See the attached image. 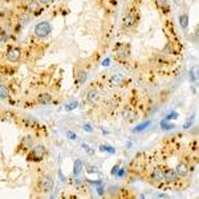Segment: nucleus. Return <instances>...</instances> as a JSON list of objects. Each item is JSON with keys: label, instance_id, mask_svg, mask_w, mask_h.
Listing matches in <instances>:
<instances>
[{"label": "nucleus", "instance_id": "25", "mask_svg": "<svg viewBox=\"0 0 199 199\" xmlns=\"http://www.w3.org/2000/svg\"><path fill=\"white\" fill-rule=\"evenodd\" d=\"M77 105H78V102L77 101H74V102H71L69 105H66V108H65V110H73V109H76L77 108Z\"/></svg>", "mask_w": 199, "mask_h": 199}, {"label": "nucleus", "instance_id": "35", "mask_svg": "<svg viewBox=\"0 0 199 199\" xmlns=\"http://www.w3.org/2000/svg\"><path fill=\"white\" fill-rule=\"evenodd\" d=\"M102 65H109V58H106V60H104V62H102Z\"/></svg>", "mask_w": 199, "mask_h": 199}, {"label": "nucleus", "instance_id": "6", "mask_svg": "<svg viewBox=\"0 0 199 199\" xmlns=\"http://www.w3.org/2000/svg\"><path fill=\"white\" fill-rule=\"evenodd\" d=\"M5 57L9 62H17L20 57H21V51L19 48H11V49H8Z\"/></svg>", "mask_w": 199, "mask_h": 199}, {"label": "nucleus", "instance_id": "27", "mask_svg": "<svg viewBox=\"0 0 199 199\" xmlns=\"http://www.w3.org/2000/svg\"><path fill=\"white\" fill-rule=\"evenodd\" d=\"M66 135H68L69 139H76V138H77V135H76L73 131H68V133H66Z\"/></svg>", "mask_w": 199, "mask_h": 199}, {"label": "nucleus", "instance_id": "20", "mask_svg": "<svg viewBox=\"0 0 199 199\" xmlns=\"http://www.w3.org/2000/svg\"><path fill=\"white\" fill-rule=\"evenodd\" d=\"M150 124L151 122L150 121H145L144 124H141V125H138L137 128L134 129V133H137V131H142V130H145L146 128H147V126H150Z\"/></svg>", "mask_w": 199, "mask_h": 199}, {"label": "nucleus", "instance_id": "34", "mask_svg": "<svg viewBox=\"0 0 199 199\" xmlns=\"http://www.w3.org/2000/svg\"><path fill=\"white\" fill-rule=\"evenodd\" d=\"M97 192H98L100 195H104V188H102V187H98V188H97Z\"/></svg>", "mask_w": 199, "mask_h": 199}, {"label": "nucleus", "instance_id": "26", "mask_svg": "<svg viewBox=\"0 0 199 199\" xmlns=\"http://www.w3.org/2000/svg\"><path fill=\"white\" fill-rule=\"evenodd\" d=\"M82 147H84L85 150L89 153V154H94V150H92V147H90V146H88L86 144H82Z\"/></svg>", "mask_w": 199, "mask_h": 199}, {"label": "nucleus", "instance_id": "16", "mask_svg": "<svg viewBox=\"0 0 199 199\" xmlns=\"http://www.w3.org/2000/svg\"><path fill=\"white\" fill-rule=\"evenodd\" d=\"M179 24H181L182 29H187V27H188V15L187 13H182V15L179 16Z\"/></svg>", "mask_w": 199, "mask_h": 199}, {"label": "nucleus", "instance_id": "2", "mask_svg": "<svg viewBox=\"0 0 199 199\" xmlns=\"http://www.w3.org/2000/svg\"><path fill=\"white\" fill-rule=\"evenodd\" d=\"M45 151H46L45 146L36 145L35 147L31 149V153H29V155H28V159L29 161H35V162L41 161V159L44 158V155H45Z\"/></svg>", "mask_w": 199, "mask_h": 199}, {"label": "nucleus", "instance_id": "21", "mask_svg": "<svg viewBox=\"0 0 199 199\" xmlns=\"http://www.w3.org/2000/svg\"><path fill=\"white\" fill-rule=\"evenodd\" d=\"M163 53L165 55H172L174 53V49H172V44L171 43H167L163 48Z\"/></svg>", "mask_w": 199, "mask_h": 199}, {"label": "nucleus", "instance_id": "32", "mask_svg": "<svg viewBox=\"0 0 199 199\" xmlns=\"http://www.w3.org/2000/svg\"><path fill=\"white\" fill-rule=\"evenodd\" d=\"M118 169H119V166H118V165H115L114 167H113V170H112V174H115V172L118 171Z\"/></svg>", "mask_w": 199, "mask_h": 199}, {"label": "nucleus", "instance_id": "17", "mask_svg": "<svg viewBox=\"0 0 199 199\" xmlns=\"http://www.w3.org/2000/svg\"><path fill=\"white\" fill-rule=\"evenodd\" d=\"M82 170V162L80 159H76L74 161V166H73V174L74 175H78Z\"/></svg>", "mask_w": 199, "mask_h": 199}, {"label": "nucleus", "instance_id": "37", "mask_svg": "<svg viewBox=\"0 0 199 199\" xmlns=\"http://www.w3.org/2000/svg\"><path fill=\"white\" fill-rule=\"evenodd\" d=\"M175 2H182V0H175Z\"/></svg>", "mask_w": 199, "mask_h": 199}, {"label": "nucleus", "instance_id": "33", "mask_svg": "<svg viewBox=\"0 0 199 199\" xmlns=\"http://www.w3.org/2000/svg\"><path fill=\"white\" fill-rule=\"evenodd\" d=\"M191 122H192V118H190V119H188V121H187V122H186V125H185V128H186V129H188V126H190V125H191Z\"/></svg>", "mask_w": 199, "mask_h": 199}, {"label": "nucleus", "instance_id": "10", "mask_svg": "<svg viewBox=\"0 0 199 199\" xmlns=\"http://www.w3.org/2000/svg\"><path fill=\"white\" fill-rule=\"evenodd\" d=\"M100 100V93L97 90H94V89H92V90L88 92V94H86V101L89 102V104L92 105H96L98 102Z\"/></svg>", "mask_w": 199, "mask_h": 199}, {"label": "nucleus", "instance_id": "18", "mask_svg": "<svg viewBox=\"0 0 199 199\" xmlns=\"http://www.w3.org/2000/svg\"><path fill=\"white\" fill-rule=\"evenodd\" d=\"M23 124H24L27 128H35V126H37V121H36V119H32V118H24L23 119Z\"/></svg>", "mask_w": 199, "mask_h": 199}, {"label": "nucleus", "instance_id": "22", "mask_svg": "<svg viewBox=\"0 0 199 199\" xmlns=\"http://www.w3.org/2000/svg\"><path fill=\"white\" fill-rule=\"evenodd\" d=\"M100 150H102V151H109V153H110V154H114V149H113L112 146L101 145V146H100Z\"/></svg>", "mask_w": 199, "mask_h": 199}, {"label": "nucleus", "instance_id": "9", "mask_svg": "<svg viewBox=\"0 0 199 199\" xmlns=\"http://www.w3.org/2000/svg\"><path fill=\"white\" fill-rule=\"evenodd\" d=\"M188 166L185 163V162H179V163L177 165V167H175V172H177V175L178 177H186V175L188 174Z\"/></svg>", "mask_w": 199, "mask_h": 199}, {"label": "nucleus", "instance_id": "36", "mask_svg": "<svg viewBox=\"0 0 199 199\" xmlns=\"http://www.w3.org/2000/svg\"><path fill=\"white\" fill-rule=\"evenodd\" d=\"M157 197H158V198H167V195H165V194H158Z\"/></svg>", "mask_w": 199, "mask_h": 199}, {"label": "nucleus", "instance_id": "11", "mask_svg": "<svg viewBox=\"0 0 199 199\" xmlns=\"http://www.w3.org/2000/svg\"><path fill=\"white\" fill-rule=\"evenodd\" d=\"M37 100H39L40 104L48 105V104H51V102H52L53 97H52V94H49V93H41V94L37 96Z\"/></svg>", "mask_w": 199, "mask_h": 199}, {"label": "nucleus", "instance_id": "1", "mask_svg": "<svg viewBox=\"0 0 199 199\" xmlns=\"http://www.w3.org/2000/svg\"><path fill=\"white\" fill-rule=\"evenodd\" d=\"M51 32H52V27L48 21H41L35 27V35L39 39H45L46 36H49Z\"/></svg>", "mask_w": 199, "mask_h": 199}, {"label": "nucleus", "instance_id": "8", "mask_svg": "<svg viewBox=\"0 0 199 199\" xmlns=\"http://www.w3.org/2000/svg\"><path fill=\"white\" fill-rule=\"evenodd\" d=\"M138 21V16L135 12H129L124 19V25L126 28H131L133 25H135V23Z\"/></svg>", "mask_w": 199, "mask_h": 199}, {"label": "nucleus", "instance_id": "29", "mask_svg": "<svg viewBox=\"0 0 199 199\" xmlns=\"http://www.w3.org/2000/svg\"><path fill=\"white\" fill-rule=\"evenodd\" d=\"M115 174H117V177H118V178L124 177V174H125V169H118V171L115 172Z\"/></svg>", "mask_w": 199, "mask_h": 199}, {"label": "nucleus", "instance_id": "15", "mask_svg": "<svg viewBox=\"0 0 199 199\" xmlns=\"http://www.w3.org/2000/svg\"><path fill=\"white\" fill-rule=\"evenodd\" d=\"M85 81H86V72L85 71L76 72V82H77V84H84Z\"/></svg>", "mask_w": 199, "mask_h": 199}, {"label": "nucleus", "instance_id": "28", "mask_svg": "<svg viewBox=\"0 0 199 199\" xmlns=\"http://www.w3.org/2000/svg\"><path fill=\"white\" fill-rule=\"evenodd\" d=\"M178 117V113H171V114H169L167 115V117H166V119H175V118H177Z\"/></svg>", "mask_w": 199, "mask_h": 199}, {"label": "nucleus", "instance_id": "14", "mask_svg": "<svg viewBox=\"0 0 199 199\" xmlns=\"http://www.w3.org/2000/svg\"><path fill=\"white\" fill-rule=\"evenodd\" d=\"M155 4L161 11L169 12L170 11V4H169V0H155Z\"/></svg>", "mask_w": 199, "mask_h": 199}, {"label": "nucleus", "instance_id": "24", "mask_svg": "<svg viewBox=\"0 0 199 199\" xmlns=\"http://www.w3.org/2000/svg\"><path fill=\"white\" fill-rule=\"evenodd\" d=\"M161 125H162V128H163L165 130H169V129H174V128H175V126L172 125V124H167V122H166V119H165V121H162Z\"/></svg>", "mask_w": 199, "mask_h": 199}, {"label": "nucleus", "instance_id": "3", "mask_svg": "<svg viewBox=\"0 0 199 199\" xmlns=\"http://www.w3.org/2000/svg\"><path fill=\"white\" fill-rule=\"evenodd\" d=\"M114 56L115 58L125 60L130 56V45L129 44H119L114 49Z\"/></svg>", "mask_w": 199, "mask_h": 199}, {"label": "nucleus", "instance_id": "13", "mask_svg": "<svg viewBox=\"0 0 199 199\" xmlns=\"http://www.w3.org/2000/svg\"><path fill=\"white\" fill-rule=\"evenodd\" d=\"M33 146V138L32 137H25L21 139V149L23 150H31Z\"/></svg>", "mask_w": 199, "mask_h": 199}, {"label": "nucleus", "instance_id": "23", "mask_svg": "<svg viewBox=\"0 0 199 199\" xmlns=\"http://www.w3.org/2000/svg\"><path fill=\"white\" fill-rule=\"evenodd\" d=\"M121 81H122V77H121V76H113L112 80H110L112 85H117V84H119Z\"/></svg>", "mask_w": 199, "mask_h": 199}, {"label": "nucleus", "instance_id": "30", "mask_svg": "<svg viewBox=\"0 0 199 199\" xmlns=\"http://www.w3.org/2000/svg\"><path fill=\"white\" fill-rule=\"evenodd\" d=\"M82 129H84V130H86V131H89V133H92V131H93L92 126L89 125V124H85V125H84V128H82Z\"/></svg>", "mask_w": 199, "mask_h": 199}, {"label": "nucleus", "instance_id": "4", "mask_svg": "<svg viewBox=\"0 0 199 199\" xmlns=\"http://www.w3.org/2000/svg\"><path fill=\"white\" fill-rule=\"evenodd\" d=\"M39 187L43 192H51L53 190V187H55V182H53V179L51 177L44 175V177L39 181Z\"/></svg>", "mask_w": 199, "mask_h": 199}, {"label": "nucleus", "instance_id": "7", "mask_svg": "<svg viewBox=\"0 0 199 199\" xmlns=\"http://www.w3.org/2000/svg\"><path fill=\"white\" fill-rule=\"evenodd\" d=\"M163 181L166 183H175L178 181V175L172 169H166L163 171Z\"/></svg>", "mask_w": 199, "mask_h": 199}, {"label": "nucleus", "instance_id": "19", "mask_svg": "<svg viewBox=\"0 0 199 199\" xmlns=\"http://www.w3.org/2000/svg\"><path fill=\"white\" fill-rule=\"evenodd\" d=\"M0 97L2 98H8L9 97V90L5 85L0 84Z\"/></svg>", "mask_w": 199, "mask_h": 199}, {"label": "nucleus", "instance_id": "12", "mask_svg": "<svg viewBox=\"0 0 199 199\" xmlns=\"http://www.w3.org/2000/svg\"><path fill=\"white\" fill-rule=\"evenodd\" d=\"M39 7H40V3L37 2V0H29L28 7H27V11L31 12V13H37Z\"/></svg>", "mask_w": 199, "mask_h": 199}, {"label": "nucleus", "instance_id": "31", "mask_svg": "<svg viewBox=\"0 0 199 199\" xmlns=\"http://www.w3.org/2000/svg\"><path fill=\"white\" fill-rule=\"evenodd\" d=\"M40 4H49V3L52 2V0H37Z\"/></svg>", "mask_w": 199, "mask_h": 199}, {"label": "nucleus", "instance_id": "5", "mask_svg": "<svg viewBox=\"0 0 199 199\" xmlns=\"http://www.w3.org/2000/svg\"><path fill=\"white\" fill-rule=\"evenodd\" d=\"M150 181L155 185H161L163 181V170L161 167H155L153 169L151 174H150Z\"/></svg>", "mask_w": 199, "mask_h": 199}]
</instances>
